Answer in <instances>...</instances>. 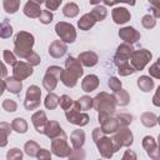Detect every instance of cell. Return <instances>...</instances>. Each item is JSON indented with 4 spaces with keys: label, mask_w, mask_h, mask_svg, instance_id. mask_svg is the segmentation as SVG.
Instances as JSON below:
<instances>
[{
    "label": "cell",
    "mask_w": 160,
    "mask_h": 160,
    "mask_svg": "<svg viewBox=\"0 0 160 160\" xmlns=\"http://www.w3.org/2000/svg\"><path fill=\"white\" fill-rule=\"evenodd\" d=\"M82 74H84V70L80 60L74 56H68L65 60V70L62 69L59 79L65 86L74 88L78 82V79L81 78Z\"/></svg>",
    "instance_id": "cell-1"
},
{
    "label": "cell",
    "mask_w": 160,
    "mask_h": 160,
    "mask_svg": "<svg viewBox=\"0 0 160 160\" xmlns=\"http://www.w3.org/2000/svg\"><path fill=\"white\" fill-rule=\"evenodd\" d=\"M34 42L35 38L31 32L19 31L14 39V54L20 59H25L32 51Z\"/></svg>",
    "instance_id": "cell-2"
},
{
    "label": "cell",
    "mask_w": 160,
    "mask_h": 160,
    "mask_svg": "<svg viewBox=\"0 0 160 160\" xmlns=\"http://www.w3.org/2000/svg\"><path fill=\"white\" fill-rule=\"evenodd\" d=\"M92 140L102 158L110 159L114 155V152H116L111 138L106 136V134H104L100 128H95L92 130Z\"/></svg>",
    "instance_id": "cell-3"
},
{
    "label": "cell",
    "mask_w": 160,
    "mask_h": 160,
    "mask_svg": "<svg viewBox=\"0 0 160 160\" xmlns=\"http://www.w3.org/2000/svg\"><path fill=\"white\" fill-rule=\"evenodd\" d=\"M92 108L98 112H115L116 102L112 95L101 91L92 99Z\"/></svg>",
    "instance_id": "cell-4"
},
{
    "label": "cell",
    "mask_w": 160,
    "mask_h": 160,
    "mask_svg": "<svg viewBox=\"0 0 160 160\" xmlns=\"http://www.w3.org/2000/svg\"><path fill=\"white\" fill-rule=\"evenodd\" d=\"M65 116L70 124H74L78 126H85L90 120L86 112H81V109L78 101H74L72 105L68 110H65Z\"/></svg>",
    "instance_id": "cell-5"
},
{
    "label": "cell",
    "mask_w": 160,
    "mask_h": 160,
    "mask_svg": "<svg viewBox=\"0 0 160 160\" xmlns=\"http://www.w3.org/2000/svg\"><path fill=\"white\" fill-rule=\"evenodd\" d=\"M115 151H118L120 148H129L134 141V135L131 130L128 126H120L111 138Z\"/></svg>",
    "instance_id": "cell-6"
},
{
    "label": "cell",
    "mask_w": 160,
    "mask_h": 160,
    "mask_svg": "<svg viewBox=\"0 0 160 160\" xmlns=\"http://www.w3.org/2000/svg\"><path fill=\"white\" fill-rule=\"evenodd\" d=\"M151 58H152V54L149 50L139 49V50H132L129 60H130V65L135 69V71H141L150 62Z\"/></svg>",
    "instance_id": "cell-7"
},
{
    "label": "cell",
    "mask_w": 160,
    "mask_h": 160,
    "mask_svg": "<svg viewBox=\"0 0 160 160\" xmlns=\"http://www.w3.org/2000/svg\"><path fill=\"white\" fill-rule=\"evenodd\" d=\"M114 112H99L98 119L100 122V129L104 134H114L119 128V120L116 115H112Z\"/></svg>",
    "instance_id": "cell-8"
},
{
    "label": "cell",
    "mask_w": 160,
    "mask_h": 160,
    "mask_svg": "<svg viewBox=\"0 0 160 160\" xmlns=\"http://www.w3.org/2000/svg\"><path fill=\"white\" fill-rule=\"evenodd\" d=\"M72 149L68 144L66 134H61L54 139H51V152L59 158H68L71 154Z\"/></svg>",
    "instance_id": "cell-9"
},
{
    "label": "cell",
    "mask_w": 160,
    "mask_h": 160,
    "mask_svg": "<svg viewBox=\"0 0 160 160\" xmlns=\"http://www.w3.org/2000/svg\"><path fill=\"white\" fill-rule=\"evenodd\" d=\"M55 32L56 35L60 38L61 41L66 42V44H71L76 40V30L75 26L65 22V21H59L55 25Z\"/></svg>",
    "instance_id": "cell-10"
},
{
    "label": "cell",
    "mask_w": 160,
    "mask_h": 160,
    "mask_svg": "<svg viewBox=\"0 0 160 160\" xmlns=\"http://www.w3.org/2000/svg\"><path fill=\"white\" fill-rule=\"evenodd\" d=\"M61 71H62V69L60 66H58V65H51V66H49L46 69L45 76L42 79V86H44L45 90H48V91L55 90Z\"/></svg>",
    "instance_id": "cell-11"
},
{
    "label": "cell",
    "mask_w": 160,
    "mask_h": 160,
    "mask_svg": "<svg viewBox=\"0 0 160 160\" xmlns=\"http://www.w3.org/2000/svg\"><path fill=\"white\" fill-rule=\"evenodd\" d=\"M40 99H41V90L36 85H30L26 90L24 106L26 110H35L40 106Z\"/></svg>",
    "instance_id": "cell-12"
},
{
    "label": "cell",
    "mask_w": 160,
    "mask_h": 160,
    "mask_svg": "<svg viewBox=\"0 0 160 160\" xmlns=\"http://www.w3.org/2000/svg\"><path fill=\"white\" fill-rule=\"evenodd\" d=\"M134 48L131 44H128V42H122L121 45L118 46L116 49V52L114 55V62L115 65H120V64H124V62H129V59H130V55L132 52Z\"/></svg>",
    "instance_id": "cell-13"
},
{
    "label": "cell",
    "mask_w": 160,
    "mask_h": 160,
    "mask_svg": "<svg viewBox=\"0 0 160 160\" xmlns=\"http://www.w3.org/2000/svg\"><path fill=\"white\" fill-rule=\"evenodd\" d=\"M34 72L32 66L29 62L18 60L16 64L12 66V76L16 78L18 80H25L26 78L31 76Z\"/></svg>",
    "instance_id": "cell-14"
},
{
    "label": "cell",
    "mask_w": 160,
    "mask_h": 160,
    "mask_svg": "<svg viewBox=\"0 0 160 160\" xmlns=\"http://www.w3.org/2000/svg\"><path fill=\"white\" fill-rule=\"evenodd\" d=\"M119 36H120V39L121 40H124V42H128V44H134V42H136V41H139L140 40V32L135 29V28H132V26H125V28H122V29H120L119 30Z\"/></svg>",
    "instance_id": "cell-15"
},
{
    "label": "cell",
    "mask_w": 160,
    "mask_h": 160,
    "mask_svg": "<svg viewBox=\"0 0 160 160\" xmlns=\"http://www.w3.org/2000/svg\"><path fill=\"white\" fill-rule=\"evenodd\" d=\"M142 148L146 150V154L150 159L152 160H158L159 159V150H158V144H156V140L150 136V135H146L144 139H142Z\"/></svg>",
    "instance_id": "cell-16"
},
{
    "label": "cell",
    "mask_w": 160,
    "mask_h": 160,
    "mask_svg": "<svg viewBox=\"0 0 160 160\" xmlns=\"http://www.w3.org/2000/svg\"><path fill=\"white\" fill-rule=\"evenodd\" d=\"M31 121H32V125L35 128V130L39 132V134H44L45 131V126L48 124V118H46V114L44 110H38L36 112H34L31 115Z\"/></svg>",
    "instance_id": "cell-17"
},
{
    "label": "cell",
    "mask_w": 160,
    "mask_h": 160,
    "mask_svg": "<svg viewBox=\"0 0 160 160\" xmlns=\"http://www.w3.org/2000/svg\"><path fill=\"white\" fill-rule=\"evenodd\" d=\"M66 51H68V45L61 40H54L49 46V55L55 59L62 58L66 54Z\"/></svg>",
    "instance_id": "cell-18"
},
{
    "label": "cell",
    "mask_w": 160,
    "mask_h": 160,
    "mask_svg": "<svg viewBox=\"0 0 160 160\" xmlns=\"http://www.w3.org/2000/svg\"><path fill=\"white\" fill-rule=\"evenodd\" d=\"M111 16H112L114 22L118 24V25L125 24V22H128V21L131 19L130 11H129L128 9H125V8H121V6L114 8V9L111 10Z\"/></svg>",
    "instance_id": "cell-19"
},
{
    "label": "cell",
    "mask_w": 160,
    "mask_h": 160,
    "mask_svg": "<svg viewBox=\"0 0 160 160\" xmlns=\"http://www.w3.org/2000/svg\"><path fill=\"white\" fill-rule=\"evenodd\" d=\"M99 84H100L99 78L96 75H94V74H90V75H86L82 79V81H81V89L85 92H91V91H94V90L98 89Z\"/></svg>",
    "instance_id": "cell-20"
},
{
    "label": "cell",
    "mask_w": 160,
    "mask_h": 160,
    "mask_svg": "<svg viewBox=\"0 0 160 160\" xmlns=\"http://www.w3.org/2000/svg\"><path fill=\"white\" fill-rule=\"evenodd\" d=\"M81 62V65L86 66V68H91V66H95L99 61V56L94 52V51H84L79 55L78 58Z\"/></svg>",
    "instance_id": "cell-21"
},
{
    "label": "cell",
    "mask_w": 160,
    "mask_h": 160,
    "mask_svg": "<svg viewBox=\"0 0 160 160\" xmlns=\"http://www.w3.org/2000/svg\"><path fill=\"white\" fill-rule=\"evenodd\" d=\"M24 14L28 16V18H31V19H39L40 14H41V8L39 4L29 0L25 5H24V9H22Z\"/></svg>",
    "instance_id": "cell-22"
},
{
    "label": "cell",
    "mask_w": 160,
    "mask_h": 160,
    "mask_svg": "<svg viewBox=\"0 0 160 160\" xmlns=\"http://www.w3.org/2000/svg\"><path fill=\"white\" fill-rule=\"evenodd\" d=\"M64 132L65 131L61 129V126H60V124L58 121H48V124L45 126V131H44V134L50 140L56 138V136H59V135H61V134H64Z\"/></svg>",
    "instance_id": "cell-23"
},
{
    "label": "cell",
    "mask_w": 160,
    "mask_h": 160,
    "mask_svg": "<svg viewBox=\"0 0 160 160\" xmlns=\"http://www.w3.org/2000/svg\"><path fill=\"white\" fill-rule=\"evenodd\" d=\"M70 140H71V144H72L74 149H81L82 145L85 144V132H84V130H81V129L74 130L70 135Z\"/></svg>",
    "instance_id": "cell-24"
},
{
    "label": "cell",
    "mask_w": 160,
    "mask_h": 160,
    "mask_svg": "<svg viewBox=\"0 0 160 160\" xmlns=\"http://www.w3.org/2000/svg\"><path fill=\"white\" fill-rule=\"evenodd\" d=\"M95 24H96V20H95V18H94L90 12L84 14V15L78 20V26H79V29H80V30H84V31L90 30Z\"/></svg>",
    "instance_id": "cell-25"
},
{
    "label": "cell",
    "mask_w": 160,
    "mask_h": 160,
    "mask_svg": "<svg viewBox=\"0 0 160 160\" xmlns=\"http://www.w3.org/2000/svg\"><path fill=\"white\" fill-rule=\"evenodd\" d=\"M5 82H6V89H8V91H10L11 94H15V95L20 94V91H21V89H22V82H21V80H18V79L14 78V76H9V78H6Z\"/></svg>",
    "instance_id": "cell-26"
},
{
    "label": "cell",
    "mask_w": 160,
    "mask_h": 160,
    "mask_svg": "<svg viewBox=\"0 0 160 160\" xmlns=\"http://www.w3.org/2000/svg\"><path fill=\"white\" fill-rule=\"evenodd\" d=\"M138 86H139V89H140L141 91H144V92H150V91L154 89L155 84H154V80L151 79V76L142 75V76H140V78L138 79Z\"/></svg>",
    "instance_id": "cell-27"
},
{
    "label": "cell",
    "mask_w": 160,
    "mask_h": 160,
    "mask_svg": "<svg viewBox=\"0 0 160 160\" xmlns=\"http://www.w3.org/2000/svg\"><path fill=\"white\" fill-rule=\"evenodd\" d=\"M11 131H12V129H11L10 124H8L5 121L0 122V148H4L8 145V138L11 134Z\"/></svg>",
    "instance_id": "cell-28"
},
{
    "label": "cell",
    "mask_w": 160,
    "mask_h": 160,
    "mask_svg": "<svg viewBox=\"0 0 160 160\" xmlns=\"http://www.w3.org/2000/svg\"><path fill=\"white\" fill-rule=\"evenodd\" d=\"M112 96L115 99L116 105H120V106H126L129 104V101H130V95L124 89H119L118 91H114Z\"/></svg>",
    "instance_id": "cell-29"
},
{
    "label": "cell",
    "mask_w": 160,
    "mask_h": 160,
    "mask_svg": "<svg viewBox=\"0 0 160 160\" xmlns=\"http://www.w3.org/2000/svg\"><path fill=\"white\" fill-rule=\"evenodd\" d=\"M140 121H141V124H142L144 126H146V128H152V126H155V125L158 124L159 119H158V116H156L154 112L146 111V112H144V114L140 116Z\"/></svg>",
    "instance_id": "cell-30"
},
{
    "label": "cell",
    "mask_w": 160,
    "mask_h": 160,
    "mask_svg": "<svg viewBox=\"0 0 160 160\" xmlns=\"http://www.w3.org/2000/svg\"><path fill=\"white\" fill-rule=\"evenodd\" d=\"M11 129L19 134H25L28 131V122L22 118H15L11 121Z\"/></svg>",
    "instance_id": "cell-31"
},
{
    "label": "cell",
    "mask_w": 160,
    "mask_h": 160,
    "mask_svg": "<svg viewBox=\"0 0 160 160\" xmlns=\"http://www.w3.org/2000/svg\"><path fill=\"white\" fill-rule=\"evenodd\" d=\"M44 105H45V108L49 109V110L56 109L58 105H59V96H58L55 92L49 91V94L46 95V98H45V100H44Z\"/></svg>",
    "instance_id": "cell-32"
},
{
    "label": "cell",
    "mask_w": 160,
    "mask_h": 160,
    "mask_svg": "<svg viewBox=\"0 0 160 160\" xmlns=\"http://www.w3.org/2000/svg\"><path fill=\"white\" fill-rule=\"evenodd\" d=\"M39 150H40V146H39V144H38L36 141H34V140H29V141H26L25 145H24V151H25V154H28V155L31 156V158H36Z\"/></svg>",
    "instance_id": "cell-33"
},
{
    "label": "cell",
    "mask_w": 160,
    "mask_h": 160,
    "mask_svg": "<svg viewBox=\"0 0 160 160\" xmlns=\"http://www.w3.org/2000/svg\"><path fill=\"white\" fill-rule=\"evenodd\" d=\"M11 35H12V26H11L9 19H4L0 22V38L9 39Z\"/></svg>",
    "instance_id": "cell-34"
},
{
    "label": "cell",
    "mask_w": 160,
    "mask_h": 160,
    "mask_svg": "<svg viewBox=\"0 0 160 160\" xmlns=\"http://www.w3.org/2000/svg\"><path fill=\"white\" fill-rule=\"evenodd\" d=\"M2 6L8 14H15L20 8V0H2Z\"/></svg>",
    "instance_id": "cell-35"
},
{
    "label": "cell",
    "mask_w": 160,
    "mask_h": 160,
    "mask_svg": "<svg viewBox=\"0 0 160 160\" xmlns=\"http://www.w3.org/2000/svg\"><path fill=\"white\" fill-rule=\"evenodd\" d=\"M62 14L66 18H75L79 14V6L75 2H68L62 8Z\"/></svg>",
    "instance_id": "cell-36"
},
{
    "label": "cell",
    "mask_w": 160,
    "mask_h": 160,
    "mask_svg": "<svg viewBox=\"0 0 160 160\" xmlns=\"http://www.w3.org/2000/svg\"><path fill=\"white\" fill-rule=\"evenodd\" d=\"M90 14L95 18V20H96V21H102V20L106 18V15H108V10H106V8H105V6L96 5V6L90 11Z\"/></svg>",
    "instance_id": "cell-37"
},
{
    "label": "cell",
    "mask_w": 160,
    "mask_h": 160,
    "mask_svg": "<svg viewBox=\"0 0 160 160\" xmlns=\"http://www.w3.org/2000/svg\"><path fill=\"white\" fill-rule=\"evenodd\" d=\"M118 72H119L120 76H128V75L134 74L135 72V69L129 62H124V64L118 65Z\"/></svg>",
    "instance_id": "cell-38"
},
{
    "label": "cell",
    "mask_w": 160,
    "mask_h": 160,
    "mask_svg": "<svg viewBox=\"0 0 160 160\" xmlns=\"http://www.w3.org/2000/svg\"><path fill=\"white\" fill-rule=\"evenodd\" d=\"M79 105H80V109L86 111V110H90L92 108V98H90L89 95H84L81 96L79 100H78Z\"/></svg>",
    "instance_id": "cell-39"
},
{
    "label": "cell",
    "mask_w": 160,
    "mask_h": 160,
    "mask_svg": "<svg viewBox=\"0 0 160 160\" xmlns=\"http://www.w3.org/2000/svg\"><path fill=\"white\" fill-rule=\"evenodd\" d=\"M141 25L145 28V29H152L155 25H156V19L150 15V14H146L142 16L141 19Z\"/></svg>",
    "instance_id": "cell-40"
},
{
    "label": "cell",
    "mask_w": 160,
    "mask_h": 160,
    "mask_svg": "<svg viewBox=\"0 0 160 160\" xmlns=\"http://www.w3.org/2000/svg\"><path fill=\"white\" fill-rule=\"evenodd\" d=\"M2 109H4L5 111H8V112H14V111H16V109H18V104H16V101L12 100V99H5V100L2 101Z\"/></svg>",
    "instance_id": "cell-41"
},
{
    "label": "cell",
    "mask_w": 160,
    "mask_h": 160,
    "mask_svg": "<svg viewBox=\"0 0 160 160\" xmlns=\"http://www.w3.org/2000/svg\"><path fill=\"white\" fill-rule=\"evenodd\" d=\"M6 159L8 160H21L22 159V151L18 148H12L8 151Z\"/></svg>",
    "instance_id": "cell-42"
},
{
    "label": "cell",
    "mask_w": 160,
    "mask_h": 160,
    "mask_svg": "<svg viewBox=\"0 0 160 160\" xmlns=\"http://www.w3.org/2000/svg\"><path fill=\"white\" fill-rule=\"evenodd\" d=\"M52 19H54V15H52V12L50 11V10H41V14H40V16H39V20H40V22L41 24H50L51 21H52Z\"/></svg>",
    "instance_id": "cell-43"
},
{
    "label": "cell",
    "mask_w": 160,
    "mask_h": 160,
    "mask_svg": "<svg viewBox=\"0 0 160 160\" xmlns=\"http://www.w3.org/2000/svg\"><path fill=\"white\" fill-rule=\"evenodd\" d=\"M72 102H74V100L69 96V95H61L60 98H59V105L61 106V109L65 111V110H68L71 105H72Z\"/></svg>",
    "instance_id": "cell-44"
},
{
    "label": "cell",
    "mask_w": 160,
    "mask_h": 160,
    "mask_svg": "<svg viewBox=\"0 0 160 160\" xmlns=\"http://www.w3.org/2000/svg\"><path fill=\"white\" fill-rule=\"evenodd\" d=\"M116 118H118V120H119L120 126H128V125H130L131 121H132V116H131L130 114H126V112L118 114Z\"/></svg>",
    "instance_id": "cell-45"
},
{
    "label": "cell",
    "mask_w": 160,
    "mask_h": 160,
    "mask_svg": "<svg viewBox=\"0 0 160 160\" xmlns=\"http://www.w3.org/2000/svg\"><path fill=\"white\" fill-rule=\"evenodd\" d=\"M4 60H5V62L8 64V65H10V66H14L15 64H16V55L12 52V51H10V50H4Z\"/></svg>",
    "instance_id": "cell-46"
},
{
    "label": "cell",
    "mask_w": 160,
    "mask_h": 160,
    "mask_svg": "<svg viewBox=\"0 0 160 160\" xmlns=\"http://www.w3.org/2000/svg\"><path fill=\"white\" fill-rule=\"evenodd\" d=\"M25 60H26V62H29L31 66H36V65H39L40 61H41L39 54H36L35 51H31V52L25 58Z\"/></svg>",
    "instance_id": "cell-47"
},
{
    "label": "cell",
    "mask_w": 160,
    "mask_h": 160,
    "mask_svg": "<svg viewBox=\"0 0 160 160\" xmlns=\"http://www.w3.org/2000/svg\"><path fill=\"white\" fill-rule=\"evenodd\" d=\"M108 85L112 91H118L119 89H121V81L116 76H111L108 81Z\"/></svg>",
    "instance_id": "cell-48"
},
{
    "label": "cell",
    "mask_w": 160,
    "mask_h": 160,
    "mask_svg": "<svg viewBox=\"0 0 160 160\" xmlns=\"http://www.w3.org/2000/svg\"><path fill=\"white\" fill-rule=\"evenodd\" d=\"M149 74L150 76L155 79H160V68H159V61H155L150 68H149Z\"/></svg>",
    "instance_id": "cell-49"
},
{
    "label": "cell",
    "mask_w": 160,
    "mask_h": 160,
    "mask_svg": "<svg viewBox=\"0 0 160 160\" xmlns=\"http://www.w3.org/2000/svg\"><path fill=\"white\" fill-rule=\"evenodd\" d=\"M62 0H45V5H46V9L50 10V11H54V10H58L59 6L61 5Z\"/></svg>",
    "instance_id": "cell-50"
},
{
    "label": "cell",
    "mask_w": 160,
    "mask_h": 160,
    "mask_svg": "<svg viewBox=\"0 0 160 160\" xmlns=\"http://www.w3.org/2000/svg\"><path fill=\"white\" fill-rule=\"evenodd\" d=\"M36 158L39 160H50L51 159V152L49 150H46V149H40L38 155H36Z\"/></svg>",
    "instance_id": "cell-51"
},
{
    "label": "cell",
    "mask_w": 160,
    "mask_h": 160,
    "mask_svg": "<svg viewBox=\"0 0 160 160\" xmlns=\"http://www.w3.org/2000/svg\"><path fill=\"white\" fill-rule=\"evenodd\" d=\"M122 159H124V160H126V159H132V160H135V159H136V154H135L132 150H126L125 154L122 155Z\"/></svg>",
    "instance_id": "cell-52"
},
{
    "label": "cell",
    "mask_w": 160,
    "mask_h": 160,
    "mask_svg": "<svg viewBox=\"0 0 160 160\" xmlns=\"http://www.w3.org/2000/svg\"><path fill=\"white\" fill-rule=\"evenodd\" d=\"M6 75H8V69H6V66L4 65V62L0 61V79L6 78Z\"/></svg>",
    "instance_id": "cell-53"
},
{
    "label": "cell",
    "mask_w": 160,
    "mask_h": 160,
    "mask_svg": "<svg viewBox=\"0 0 160 160\" xmlns=\"http://www.w3.org/2000/svg\"><path fill=\"white\" fill-rule=\"evenodd\" d=\"M114 2H115V4H118V2H124V4H128V5L134 6L135 2H136V0H114Z\"/></svg>",
    "instance_id": "cell-54"
},
{
    "label": "cell",
    "mask_w": 160,
    "mask_h": 160,
    "mask_svg": "<svg viewBox=\"0 0 160 160\" xmlns=\"http://www.w3.org/2000/svg\"><path fill=\"white\" fill-rule=\"evenodd\" d=\"M5 90H6V82H5V80L0 79V96L4 94Z\"/></svg>",
    "instance_id": "cell-55"
},
{
    "label": "cell",
    "mask_w": 160,
    "mask_h": 160,
    "mask_svg": "<svg viewBox=\"0 0 160 160\" xmlns=\"http://www.w3.org/2000/svg\"><path fill=\"white\" fill-rule=\"evenodd\" d=\"M152 104H154L155 106H160V101H159V99H158V91L155 92V95H154V98H152Z\"/></svg>",
    "instance_id": "cell-56"
},
{
    "label": "cell",
    "mask_w": 160,
    "mask_h": 160,
    "mask_svg": "<svg viewBox=\"0 0 160 160\" xmlns=\"http://www.w3.org/2000/svg\"><path fill=\"white\" fill-rule=\"evenodd\" d=\"M150 2H151V5H152L154 8L160 9V8H159V0H150Z\"/></svg>",
    "instance_id": "cell-57"
},
{
    "label": "cell",
    "mask_w": 160,
    "mask_h": 160,
    "mask_svg": "<svg viewBox=\"0 0 160 160\" xmlns=\"http://www.w3.org/2000/svg\"><path fill=\"white\" fill-rule=\"evenodd\" d=\"M101 1H102V0H90V4H91V5H99Z\"/></svg>",
    "instance_id": "cell-58"
},
{
    "label": "cell",
    "mask_w": 160,
    "mask_h": 160,
    "mask_svg": "<svg viewBox=\"0 0 160 160\" xmlns=\"http://www.w3.org/2000/svg\"><path fill=\"white\" fill-rule=\"evenodd\" d=\"M31 1H34V2H36V4H42V2H45V0H31Z\"/></svg>",
    "instance_id": "cell-59"
}]
</instances>
